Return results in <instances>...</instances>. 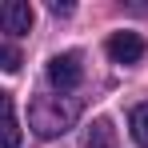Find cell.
<instances>
[{
    "mask_svg": "<svg viewBox=\"0 0 148 148\" xmlns=\"http://www.w3.org/2000/svg\"><path fill=\"white\" fill-rule=\"evenodd\" d=\"M76 120V104L60 96H36L28 104V124L36 128V136H60V132H68Z\"/></svg>",
    "mask_w": 148,
    "mask_h": 148,
    "instance_id": "cell-1",
    "label": "cell"
},
{
    "mask_svg": "<svg viewBox=\"0 0 148 148\" xmlns=\"http://www.w3.org/2000/svg\"><path fill=\"white\" fill-rule=\"evenodd\" d=\"M48 8H52V12H56V16H68V12H72V4H60V0H52Z\"/></svg>",
    "mask_w": 148,
    "mask_h": 148,
    "instance_id": "cell-9",
    "label": "cell"
},
{
    "mask_svg": "<svg viewBox=\"0 0 148 148\" xmlns=\"http://www.w3.org/2000/svg\"><path fill=\"white\" fill-rule=\"evenodd\" d=\"M0 148H20V120L8 92H0Z\"/></svg>",
    "mask_w": 148,
    "mask_h": 148,
    "instance_id": "cell-5",
    "label": "cell"
},
{
    "mask_svg": "<svg viewBox=\"0 0 148 148\" xmlns=\"http://www.w3.org/2000/svg\"><path fill=\"white\" fill-rule=\"evenodd\" d=\"M20 52L12 48V44H0V72H20Z\"/></svg>",
    "mask_w": 148,
    "mask_h": 148,
    "instance_id": "cell-8",
    "label": "cell"
},
{
    "mask_svg": "<svg viewBox=\"0 0 148 148\" xmlns=\"http://www.w3.org/2000/svg\"><path fill=\"white\" fill-rule=\"evenodd\" d=\"M84 148H116V128H112V120H104V116H96V120L84 128Z\"/></svg>",
    "mask_w": 148,
    "mask_h": 148,
    "instance_id": "cell-6",
    "label": "cell"
},
{
    "mask_svg": "<svg viewBox=\"0 0 148 148\" xmlns=\"http://www.w3.org/2000/svg\"><path fill=\"white\" fill-rule=\"evenodd\" d=\"M128 124H132V140H136L140 148H148V104H136Z\"/></svg>",
    "mask_w": 148,
    "mask_h": 148,
    "instance_id": "cell-7",
    "label": "cell"
},
{
    "mask_svg": "<svg viewBox=\"0 0 148 148\" xmlns=\"http://www.w3.org/2000/svg\"><path fill=\"white\" fill-rule=\"evenodd\" d=\"M32 20H36V12H32L28 0H8L0 8V24H4V32H12V36H28L32 32Z\"/></svg>",
    "mask_w": 148,
    "mask_h": 148,
    "instance_id": "cell-4",
    "label": "cell"
},
{
    "mask_svg": "<svg viewBox=\"0 0 148 148\" xmlns=\"http://www.w3.org/2000/svg\"><path fill=\"white\" fill-rule=\"evenodd\" d=\"M144 52H148V44H144V36L140 32H112L108 36V56L116 60V64H136V60H144Z\"/></svg>",
    "mask_w": 148,
    "mask_h": 148,
    "instance_id": "cell-3",
    "label": "cell"
},
{
    "mask_svg": "<svg viewBox=\"0 0 148 148\" xmlns=\"http://www.w3.org/2000/svg\"><path fill=\"white\" fill-rule=\"evenodd\" d=\"M84 80V64H80V52H60L48 60V84L60 92H72L76 84Z\"/></svg>",
    "mask_w": 148,
    "mask_h": 148,
    "instance_id": "cell-2",
    "label": "cell"
}]
</instances>
